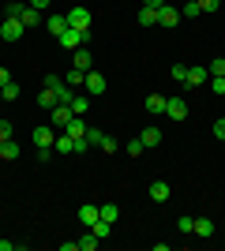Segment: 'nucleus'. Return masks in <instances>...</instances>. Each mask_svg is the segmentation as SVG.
<instances>
[{
	"instance_id": "f257e3e1",
	"label": "nucleus",
	"mask_w": 225,
	"mask_h": 251,
	"mask_svg": "<svg viewBox=\"0 0 225 251\" xmlns=\"http://www.w3.org/2000/svg\"><path fill=\"white\" fill-rule=\"evenodd\" d=\"M56 42L64 45L68 52H75V49H83V45L90 42V30H75V26H68V30L60 34V38H56Z\"/></svg>"
},
{
	"instance_id": "f03ea898",
	"label": "nucleus",
	"mask_w": 225,
	"mask_h": 251,
	"mask_svg": "<svg viewBox=\"0 0 225 251\" xmlns=\"http://www.w3.org/2000/svg\"><path fill=\"white\" fill-rule=\"evenodd\" d=\"M42 86H49V90H56V98H60V105H68V101H72V98H75V90H72V86L64 83V79H60V75H45V83H42Z\"/></svg>"
},
{
	"instance_id": "7ed1b4c3",
	"label": "nucleus",
	"mask_w": 225,
	"mask_h": 251,
	"mask_svg": "<svg viewBox=\"0 0 225 251\" xmlns=\"http://www.w3.org/2000/svg\"><path fill=\"white\" fill-rule=\"evenodd\" d=\"M23 30H26V26H23L19 19L4 15V23H0V38H4V42H19V38H23Z\"/></svg>"
},
{
	"instance_id": "20e7f679",
	"label": "nucleus",
	"mask_w": 225,
	"mask_h": 251,
	"mask_svg": "<svg viewBox=\"0 0 225 251\" xmlns=\"http://www.w3.org/2000/svg\"><path fill=\"white\" fill-rule=\"evenodd\" d=\"M105 75H101V72H94V68H90V72H86V79H83V90H86V94H90V98H94V94H105Z\"/></svg>"
},
{
	"instance_id": "39448f33",
	"label": "nucleus",
	"mask_w": 225,
	"mask_h": 251,
	"mask_svg": "<svg viewBox=\"0 0 225 251\" xmlns=\"http://www.w3.org/2000/svg\"><path fill=\"white\" fill-rule=\"evenodd\" d=\"M206 83H210V72H206L203 64L188 68V79H184V86H188V90H199V86H206Z\"/></svg>"
},
{
	"instance_id": "423d86ee",
	"label": "nucleus",
	"mask_w": 225,
	"mask_h": 251,
	"mask_svg": "<svg viewBox=\"0 0 225 251\" xmlns=\"http://www.w3.org/2000/svg\"><path fill=\"white\" fill-rule=\"evenodd\" d=\"M30 139H34V147H38V150H45V147H53V143H56V127L38 124V127L30 131Z\"/></svg>"
},
{
	"instance_id": "0eeeda50",
	"label": "nucleus",
	"mask_w": 225,
	"mask_h": 251,
	"mask_svg": "<svg viewBox=\"0 0 225 251\" xmlns=\"http://www.w3.org/2000/svg\"><path fill=\"white\" fill-rule=\"evenodd\" d=\"M165 116H169V120H188V101H184V98H165Z\"/></svg>"
},
{
	"instance_id": "6e6552de",
	"label": "nucleus",
	"mask_w": 225,
	"mask_h": 251,
	"mask_svg": "<svg viewBox=\"0 0 225 251\" xmlns=\"http://www.w3.org/2000/svg\"><path fill=\"white\" fill-rule=\"evenodd\" d=\"M68 15V26H75V30H90V11L86 8H72V11H64Z\"/></svg>"
},
{
	"instance_id": "1a4fd4ad",
	"label": "nucleus",
	"mask_w": 225,
	"mask_h": 251,
	"mask_svg": "<svg viewBox=\"0 0 225 251\" xmlns=\"http://www.w3.org/2000/svg\"><path fill=\"white\" fill-rule=\"evenodd\" d=\"M176 23H180V8L161 4V8H158V26H176Z\"/></svg>"
},
{
	"instance_id": "9d476101",
	"label": "nucleus",
	"mask_w": 225,
	"mask_h": 251,
	"mask_svg": "<svg viewBox=\"0 0 225 251\" xmlns=\"http://www.w3.org/2000/svg\"><path fill=\"white\" fill-rule=\"evenodd\" d=\"M72 68H79V72H90V68H94V56H90V49H75L72 52Z\"/></svg>"
},
{
	"instance_id": "9b49d317",
	"label": "nucleus",
	"mask_w": 225,
	"mask_h": 251,
	"mask_svg": "<svg viewBox=\"0 0 225 251\" xmlns=\"http://www.w3.org/2000/svg\"><path fill=\"white\" fill-rule=\"evenodd\" d=\"M49 113H53V127H56V131H64V127H68V120H72V105H56V109H49Z\"/></svg>"
},
{
	"instance_id": "f8f14e48",
	"label": "nucleus",
	"mask_w": 225,
	"mask_h": 251,
	"mask_svg": "<svg viewBox=\"0 0 225 251\" xmlns=\"http://www.w3.org/2000/svg\"><path fill=\"white\" fill-rule=\"evenodd\" d=\"M45 30L53 34V38H60V34L68 30V15H56V11H53V15L45 19Z\"/></svg>"
},
{
	"instance_id": "ddd939ff",
	"label": "nucleus",
	"mask_w": 225,
	"mask_h": 251,
	"mask_svg": "<svg viewBox=\"0 0 225 251\" xmlns=\"http://www.w3.org/2000/svg\"><path fill=\"white\" fill-rule=\"evenodd\" d=\"M169 195H173V188L165 180H154V184H150V199L154 202H169Z\"/></svg>"
},
{
	"instance_id": "4468645a",
	"label": "nucleus",
	"mask_w": 225,
	"mask_h": 251,
	"mask_svg": "<svg viewBox=\"0 0 225 251\" xmlns=\"http://www.w3.org/2000/svg\"><path fill=\"white\" fill-rule=\"evenodd\" d=\"M64 131H68V135L75 139V143H83V139H86V124H83V116H72Z\"/></svg>"
},
{
	"instance_id": "2eb2a0df",
	"label": "nucleus",
	"mask_w": 225,
	"mask_h": 251,
	"mask_svg": "<svg viewBox=\"0 0 225 251\" xmlns=\"http://www.w3.org/2000/svg\"><path fill=\"white\" fill-rule=\"evenodd\" d=\"M139 139H143V147H147V150H150V147H158V143H161V127H158V124H147Z\"/></svg>"
},
{
	"instance_id": "dca6fc26",
	"label": "nucleus",
	"mask_w": 225,
	"mask_h": 251,
	"mask_svg": "<svg viewBox=\"0 0 225 251\" xmlns=\"http://www.w3.org/2000/svg\"><path fill=\"white\" fill-rule=\"evenodd\" d=\"M56 154H75V139L68 135V131H56V143H53Z\"/></svg>"
},
{
	"instance_id": "f3484780",
	"label": "nucleus",
	"mask_w": 225,
	"mask_h": 251,
	"mask_svg": "<svg viewBox=\"0 0 225 251\" xmlns=\"http://www.w3.org/2000/svg\"><path fill=\"white\" fill-rule=\"evenodd\" d=\"M192 232L199 236V240H206V236H214V221H210V218H195Z\"/></svg>"
},
{
	"instance_id": "a211bd4d",
	"label": "nucleus",
	"mask_w": 225,
	"mask_h": 251,
	"mask_svg": "<svg viewBox=\"0 0 225 251\" xmlns=\"http://www.w3.org/2000/svg\"><path fill=\"white\" fill-rule=\"evenodd\" d=\"M19 154H23V147L15 139H4V143H0V157H4V161H15Z\"/></svg>"
},
{
	"instance_id": "6ab92c4d",
	"label": "nucleus",
	"mask_w": 225,
	"mask_h": 251,
	"mask_svg": "<svg viewBox=\"0 0 225 251\" xmlns=\"http://www.w3.org/2000/svg\"><path fill=\"white\" fill-rule=\"evenodd\" d=\"M68 105H72V113H75V116H86V113H90V94H75Z\"/></svg>"
},
{
	"instance_id": "aec40b11",
	"label": "nucleus",
	"mask_w": 225,
	"mask_h": 251,
	"mask_svg": "<svg viewBox=\"0 0 225 251\" xmlns=\"http://www.w3.org/2000/svg\"><path fill=\"white\" fill-rule=\"evenodd\" d=\"M147 113L150 116H165V94H150L147 98Z\"/></svg>"
},
{
	"instance_id": "412c9836",
	"label": "nucleus",
	"mask_w": 225,
	"mask_h": 251,
	"mask_svg": "<svg viewBox=\"0 0 225 251\" xmlns=\"http://www.w3.org/2000/svg\"><path fill=\"white\" fill-rule=\"evenodd\" d=\"M79 221H83V229H90V225L98 221V206H94V202H83V210H79Z\"/></svg>"
},
{
	"instance_id": "4be33fe9",
	"label": "nucleus",
	"mask_w": 225,
	"mask_h": 251,
	"mask_svg": "<svg viewBox=\"0 0 225 251\" xmlns=\"http://www.w3.org/2000/svg\"><path fill=\"white\" fill-rule=\"evenodd\" d=\"M38 105H42V109H56V105H60V98H56V90H49V86H42V94H38Z\"/></svg>"
},
{
	"instance_id": "5701e85b",
	"label": "nucleus",
	"mask_w": 225,
	"mask_h": 251,
	"mask_svg": "<svg viewBox=\"0 0 225 251\" xmlns=\"http://www.w3.org/2000/svg\"><path fill=\"white\" fill-rule=\"evenodd\" d=\"M139 23L143 26H158V8H139Z\"/></svg>"
},
{
	"instance_id": "b1692460",
	"label": "nucleus",
	"mask_w": 225,
	"mask_h": 251,
	"mask_svg": "<svg viewBox=\"0 0 225 251\" xmlns=\"http://www.w3.org/2000/svg\"><path fill=\"white\" fill-rule=\"evenodd\" d=\"M83 79H86V72H79V68H72V72L64 75V83L72 86V90H79V86H83Z\"/></svg>"
},
{
	"instance_id": "393cba45",
	"label": "nucleus",
	"mask_w": 225,
	"mask_h": 251,
	"mask_svg": "<svg viewBox=\"0 0 225 251\" xmlns=\"http://www.w3.org/2000/svg\"><path fill=\"white\" fill-rule=\"evenodd\" d=\"M98 218H105V221H113V225H117V218H120V210L113 206V202H105V206H98Z\"/></svg>"
},
{
	"instance_id": "a878e982",
	"label": "nucleus",
	"mask_w": 225,
	"mask_h": 251,
	"mask_svg": "<svg viewBox=\"0 0 225 251\" xmlns=\"http://www.w3.org/2000/svg\"><path fill=\"white\" fill-rule=\"evenodd\" d=\"M195 15H203V11H199V0H188L180 8V19H195Z\"/></svg>"
},
{
	"instance_id": "bb28decb",
	"label": "nucleus",
	"mask_w": 225,
	"mask_h": 251,
	"mask_svg": "<svg viewBox=\"0 0 225 251\" xmlns=\"http://www.w3.org/2000/svg\"><path fill=\"white\" fill-rule=\"evenodd\" d=\"M0 90H4V101H15V98H19V94H23V86H19V83H15V79H11V83H8V86H0Z\"/></svg>"
},
{
	"instance_id": "cd10ccee",
	"label": "nucleus",
	"mask_w": 225,
	"mask_h": 251,
	"mask_svg": "<svg viewBox=\"0 0 225 251\" xmlns=\"http://www.w3.org/2000/svg\"><path fill=\"white\" fill-rule=\"evenodd\" d=\"M101 139H105V131H98V127H86V147H101Z\"/></svg>"
},
{
	"instance_id": "c85d7f7f",
	"label": "nucleus",
	"mask_w": 225,
	"mask_h": 251,
	"mask_svg": "<svg viewBox=\"0 0 225 251\" xmlns=\"http://www.w3.org/2000/svg\"><path fill=\"white\" fill-rule=\"evenodd\" d=\"M98 244H101V240H98L94 232H86L83 240H79V251H94V248H98Z\"/></svg>"
},
{
	"instance_id": "c756f323",
	"label": "nucleus",
	"mask_w": 225,
	"mask_h": 251,
	"mask_svg": "<svg viewBox=\"0 0 225 251\" xmlns=\"http://www.w3.org/2000/svg\"><path fill=\"white\" fill-rule=\"evenodd\" d=\"M206 72L210 75H225V56H214V60L206 64Z\"/></svg>"
},
{
	"instance_id": "7c9ffc66",
	"label": "nucleus",
	"mask_w": 225,
	"mask_h": 251,
	"mask_svg": "<svg viewBox=\"0 0 225 251\" xmlns=\"http://www.w3.org/2000/svg\"><path fill=\"white\" fill-rule=\"evenodd\" d=\"M210 90H214V94H225V75H210Z\"/></svg>"
},
{
	"instance_id": "2f4dec72",
	"label": "nucleus",
	"mask_w": 225,
	"mask_h": 251,
	"mask_svg": "<svg viewBox=\"0 0 225 251\" xmlns=\"http://www.w3.org/2000/svg\"><path fill=\"white\" fill-rule=\"evenodd\" d=\"M188 79V64H173V83H184Z\"/></svg>"
},
{
	"instance_id": "473e14b6",
	"label": "nucleus",
	"mask_w": 225,
	"mask_h": 251,
	"mask_svg": "<svg viewBox=\"0 0 225 251\" xmlns=\"http://www.w3.org/2000/svg\"><path fill=\"white\" fill-rule=\"evenodd\" d=\"M4 139H15V127H11V120H0V143Z\"/></svg>"
},
{
	"instance_id": "72a5a7b5",
	"label": "nucleus",
	"mask_w": 225,
	"mask_h": 251,
	"mask_svg": "<svg viewBox=\"0 0 225 251\" xmlns=\"http://www.w3.org/2000/svg\"><path fill=\"white\" fill-rule=\"evenodd\" d=\"M192 225H195V218H188V214H184V218H176V229H180L184 236H188V232H192Z\"/></svg>"
},
{
	"instance_id": "f704fd0d",
	"label": "nucleus",
	"mask_w": 225,
	"mask_h": 251,
	"mask_svg": "<svg viewBox=\"0 0 225 251\" xmlns=\"http://www.w3.org/2000/svg\"><path fill=\"white\" fill-rule=\"evenodd\" d=\"M143 150H147V147H143V139H131V143H128V154H131V157H139Z\"/></svg>"
},
{
	"instance_id": "c9c22d12",
	"label": "nucleus",
	"mask_w": 225,
	"mask_h": 251,
	"mask_svg": "<svg viewBox=\"0 0 225 251\" xmlns=\"http://www.w3.org/2000/svg\"><path fill=\"white\" fill-rule=\"evenodd\" d=\"M222 8V0H199V11H218Z\"/></svg>"
},
{
	"instance_id": "e433bc0d",
	"label": "nucleus",
	"mask_w": 225,
	"mask_h": 251,
	"mask_svg": "<svg viewBox=\"0 0 225 251\" xmlns=\"http://www.w3.org/2000/svg\"><path fill=\"white\" fill-rule=\"evenodd\" d=\"M0 251H23L19 240H0Z\"/></svg>"
},
{
	"instance_id": "4c0bfd02",
	"label": "nucleus",
	"mask_w": 225,
	"mask_h": 251,
	"mask_svg": "<svg viewBox=\"0 0 225 251\" xmlns=\"http://www.w3.org/2000/svg\"><path fill=\"white\" fill-rule=\"evenodd\" d=\"M101 150H105V154H113V150H120V147H117V139L105 135V139H101Z\"/></svg>"
},
{
	"instance_id": "58836bf2",
	"label": "nucleus",
	"mask_w": 225,
	"mask_h": 251,
	"mask_svg": "<svg viewBox=\"0 0 225 251\" xmlns=\"http://www.w3.org/2000/svg\"><path fill=\"white\" fill-rule=\"evenodd\" d=\"M214 135H218V139L225 143V120H218V124H214Z\"/></svg>"
},
{
	"instance_id": "ea45409f",
	"label": "nucleus",
	"mask_w": 225,
	"mask_h": 251,
	"mask_svg": "<svg viewBox=\"0 0 225 251\" xmlns=\"http://www.w3.org/2000/svg\"><path fill=\"white\" fill-rule=\"evenodd\" d=\"M49 4H53V0H30V8H38V11H45Z\"/></svg>"
},
{
	"instance_id": "a19ab883",
	"label": "nucleus",
	"mask_w": 225,
	"mask_h": 251,
	"mask_svg": "<svg viewBox=\"0 0 225 251\" xmlns=\"http://www.w3.org/2000/svg\"><path fill=\"white\" fill-rule=\"evenodd\" d=\"M11 83V72H8V68H0V86H8Z\"/></svg>"
},
{
	"instance_id": "79ce46f5",
	"label": "nucleus",
	"mask_w": 225,
	"mask_h": 251,
	"mask_svg": "<svg viewBox=\"0 0 225 251\" xmlns=\"http://www.w3.org/2000/svg\"><path fill=\"white\" fill-rule=\"evenodd\" d=\"M165 0H143V8H161Z\"/></svg>"
},
{
	"instance_id": "37998d69",
	"label": "nucleus",
	"mask_w": 225,
	"mask_h": 251,
	"mask_svg": "<svg viewBox=\"0 0 225 251\" xmlns=\"http://www.w3.org/2000/svg\"><path fill=\"white\" fill-rule=\"evenodd\" d=\"M0 101H4V90H0Z\"/></svg>"
}]
</instances>
